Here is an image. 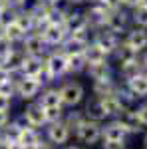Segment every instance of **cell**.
<instances>
[{
    "label": "cell",
    "instance_id": "24",
    "mask_svg": "<svg viewBox=\"0 0 147 149\" xmlns=\"http://www.w3.org/2000/svg\"><path fill=\"white\" fill-rule=\"evenodd\" d=\"M68 56V78H78L82 74H86L88 70V62L84 52L82 54H66Z\"/></svg>",
    "mask_w": 147,
    "mask_h": 149
},
{
    "label": "cell",
    "instance_id": "44",
    "mask_svg": "<svg viewBox=\"0 0 147 149\" xmlns=\"http://www.w3.org/2000/svg\"><path fill=\"white\" fill-rule=\"evenodd\" d=\"M143 143H145V147H147V129L143 131Z\"/></svg>",
    "mask_w": 147,
    "mask_h": 149
},
{
    "label": "cell",
    "instance_id": "14",
    "mask_svg": "<svg viewBox=\"0 0 147 149\" xmlns=\"http://www.w3.org/2000/svg\"><path fill=\"white\" fill-rule=\"evenodd\" d=\"M84 76H88V80L93 81H103V80H111V78H117V74H115V66H113V62H103V64H91L88 66L86 70V74Z\"/></svg>",
    "mask_w": 147,
    "mask_h": 149
},
{
    "label": "cell",
    "instance_id": "42",
    "mask_svg": "<svg viewBox=\"0 0 147 149\" xmlns=\"http://www.w3.org/2000/svg\"><path fill=\"white\" fill-rule=\"evenodd\" d=\"M62 149H82V147H79V145H68V143H66Z\"/></svg>",
    "mask_w": 147,
    "mask_h": 149
},
{
    "label": "cell",
    "instance_id": "32",
    "mask_svg": "<svg viewBox=\"0 0 147 149\" xmlns=\"http://www.w3.org/2000/svg\"><path fill=\"white\" fill-rule=\"evenodd\" d=\"M14 95H6V93H0V111H10L12 105H14Z\"/></svg>",
    "mask_w": 147,
    "mask_h": 149
},
{
    "label": "cell",
    "instance_id": "1",
    "mask_svg": "<svg viewBox=\"0 0 147 149\" xmlns=\"http://www.w3.org/2000/svg\"><path fill=\"white\" fill-rule=\"evenodd\" d=\"M44 78L48 86L68 78V56L62 48H52L44 56Z\"/></svg>",
    "mask_w": 147,
    "mask_h": 149
},
{
    "label": "cell",
    "instance_id": "28",
    "mask_svg": "<svg viewBox=\"0 0 147 149\" xmlns=\"http://www.w3.org/2000/svg\"><path fill=\"white\" fill-rule=\"evenodd\" d=\"M2 36H4V38H8L14 46H20V42L26 38V32H24L16 22H12V24H8V26L2 30Z\"/></svg>",
    "mask_w": 147,
    "mask_h": 149
},
{
    "label": "cell",
    "instance_id": "15",
    "mask_svg": "<svg viewBox=\"0 0 147 149\" xmlns=\"http://www.w3.org/2000/svg\"><path fill=\"white\" fill-rule=\"evenodd\" d=\"M121 40H123L125 44H129V46L133 48L135 52L139 54H143L147 50V28H139V26H131L123 36H121Z\"/></svg>",
    "mask_w": 147,
    "mask_h": 149
},
{
    "label": "cell",
    "instance_id": "29",
    "mask_svg": "<svg viewBox=\"0 0 147 149\" xmlns=\"http://www.w3.org/2000/svg\"><path fill=\"white\" fill-rule=\"evenodd\" d=\"M62 119L72 127V131H76V127L86 119V115H84V109L82 107H72V109H66V113H64Z\"/></svg>",
    "mask_w": 147,
    "mask_h": 149
},
{
    "label": "cell",
    "instance_id": "47",
    "mask_svg": "<svg viewBox=\"0 0 147 149\" xmlns=\"http://www.w3.org/2000/svg\"><path fill=\"white\" fill-rule=\"evenodd\" d=\"M0 34H2V32H0Z\"/></svg>",
    "mask_w": 147,
    "mask_h": 149
},
{
    "label": "cell",
    "instance_id": "35",
    "mask_svg": "<svg viewBox=\"0 0 147 149\" xmlns=\"http://www.w3.org/2000/svg\"><path fill=\"white\" fill-rule=\"evenodd\" d=\"M6 2H8V6H10V8L20 10V8H26V6H28V2H30V0H6Z\"/></svg>",
    "mask_w": 147,
    "mask_h": 149
},
{
    "label": "cell",
    "instance_id": "27",
    "mask_svg": "<svg viewBox=\"0 0 147 149\" xmlns=\"http://www.w3.org/2000/svg\"><path fill=\"white\" fill-rule=\"evenodd\" d=\"M16 24L22 28L26 34L36 30V20H34V16H32V12L28 10V6L26 8H20V10L16 12Z\"/></svg>",
    "mask_w": 147,
    "mask_h": 149
},
{
    "label": "cell",
    "instance_id": "18",
    "mask_svg": "<svg viewBox=\"0 0 147 149\" xmlns=\"http://www.w3.org/2000/svg\"><path fill=\"white\" fill-rule=\"evenodd\" d=\"M117 119L123 123V127L127 129V133H129V137H133V135H143L145 127L141 125V121H139V117H137L135 107H131V109H123L121 113L117 115Z\"/></svg>",
    "mask_w": 147,
    "mask_h": 149
},
{
    "label": "cell",
    "instance_id": "7",
    "mask_svg": "<svg viewBox=\"0 0 147 149\" xmlns=\"http://www.w3.org/2000/svg\"><path fill=\"white\" fill-rule=\"evenodd\" d=\"M20 48H22V52L26 56H40V58H44L52 50L48 46V42L44 40L42 32H28L26 38L20 42Z\"/></svg>",
    "mask_w": 147,
    "mask_h": 149
},
{
    "label": "cell",
    "instance_id": "40",
    "mask_svg": "<svg viewBox=\"0 0 147 149\" xmlns=\"http://www.w3.org/2000/svg\"><path fill=\"white\" fill-rule=\"evenodd\" d=\"M12 147V141H8V139L0 137V149H10Z\"/></svg>",
    "mask_w": 147,
    "mask_h": 149
},
{
    "label": "cell",
    "instance_id": "30",
    "mask_svg": "<svg viewBox=\"0 0 147 149\" xmlns=\"http://www.w3.org/2000/svg\"><path fill=\"white\" fill-rule=\"evenodd\" d=\"M131 16V26H139V28H147V6L139 4L133 10H129Z\"/></svg>",
    "mask_w": 147,
    "mask_h": 149
},
{
    "label": "cell",
    "instance_id": "37",
    "mask_svg": "<svg viewBox=\"0 0 147 149\" xmlns=\"http://www.w3.org/2000/svg\"><path fill=\"white\" fill-rule=\"evenodd\" d=\"M34 149H58L56 145H54V143H50V141H48V139H42V141H40V143H38V145H36Z\"/></svg>",
    "mask_w": 147,
    "mask_h": 149
},
{
    "label": "cell",
    "instance_id": "12",
    "mask_svg": "<svg viewBox=\"0 0 147 149\" xmlns=\"http://www.w3.org/2000/svg\"><path fill=\"white\" fill-rule=\"evenodd\" d=\"M82 109H84V115H86L88 119H91V121L103 123V121L109 119L107 113H105V107H103L102 100H100L98 95H88L86 102H84V105H82Z\"/></svg>",
    "mask_w": 147,
    "mask_h": 149
},
{
    "label": "cell",
    "instance_id": "11",
    "mask_svg": "<svg viewBox=\"0 0 147 149\" xmlns=\"http://www.w3.org/2000/svg\"><path fill=\"white\" fill-rule=\"evenodd\" d=\"M40 32H42V36H44V40L48 42L50 48H62L70 36L64 24H46Z\"/></svg>",
    "mask_w": 147,
    "mask_h": 149
},
{
    "label": "cell",
    "instance_id": "46",
    "mask_svg": "<svg viewBox=\"0 0 147 149\" xmlns=\"http://www.w3.org/2000/svg\"><path fill=\"white\" fill-rule=\"evenodd\" d=\"M143 149H147V147H143Z\"/></svg>",
    "mask_w": 147,
    "mask_h": 149
},
{
    "label": "cell",
    "instance_id": "39",
    "mask_svg": "<svg viewBox=\"0 0 147 149\" xmlns=\"http://www.w3.org/2000/svg\"><path fill=\"white\" fill-rule=\"evenodd\" d=\"M139 62H141V68H143V72H147V50L139 56Z\"/></svg>",
    "mask_w": 147,
    "mask_h": 149
},
{
    "label": "cell",
    "instance_id": "3",
    "mask_svg": "<svg viewBox=\"0 0 147 149\" xmlns=\"http://www.w3.org/2000/svg\"><path fill=\"white\" fill-rule=\"evenodd\" d=\"M36 102L42 105L48 123L50 121H56V119H62L64 113H66V107H64V102H62V95H60L58 86H52V84L46 86L44 90H42V93L38 95Z\"/></svg>",
    "mask_w": 147,
    "mask_h": 149
},
{
    "label": "cell",
    "instance_id": "8",
    "mask_svg": "<svg viewBox=\"0 0 147 149\" xmlns=\"http://www.w3.org/2000/svg\"><path fill=\"white\" fill-rule=\"evenodd\" d=\"M20 117L24 119V123L28 127H34V129H44L48 125V119H46V113L42 109V105L38 102H28L26 105L22 107L20 111Z\"/></svg>",
    "mask_w": 147,
    "mask_h": 149
},
{
    "label": "cell",
    "instance_id": "21",
    "mask_svg": "<svg viewBox=\"0 0 147 149\" xmlns=\"http://www.w3.org/2000/svg\"><path fill=\"white\" fill-rule=\"evenodd\" d=\"M42 139H44V133H42L40 129L24 125L22 129H20V135H18V139H16V143H20L24 149H34Z\"/></svg>",
    "mask_w": 147,
    "mask_h": 149
},
{
    "label": "cell",
    "instance_id": "33",
    "mask_svg": "<svg viewBox=\"0 0 147 149\" xmlns=\"http://www.w3.org/2000/svg\"><path fill=\"white\" fill-rule=\"evenodd\" d=\"M98 2H100V4H102L107 12H113V10L123 8V6H121V0H98Z\"/></svg>",
    "mask_w": 147,
    "mask_h": 149
},
{
    "label": "cell",
    "instance_id": "16",
    "mask_svg": "<svg viewBox=\"0 0 147 149\" xmlns=\"http://www.w3.org/2000/svg\"><path fill=\"white\" fill-rule=\"evenodd\" d=\"M20 76H26V78H38L46 84L44 78V58L40 56H26L24 58L22 70H20ZM48 86V84H46Z\"/></svg>",
    "mask_w": 147,
    "mask_h": 149
},
{
    "label": "cell",
    "instance_id": "36",
    "mask_svg": "<svg viewBox=\"0 0 147 149\" xmlns=\"http://www.w3.org/2000/svg\"><path fill=\"white\" fill-rule=\"evenodd\" d=\"M12 121V115H10V111H0V131L4 129V127L8 125Z\"/></svg>",
    "mask_w": 147,
    "mask_h": 149
},
{
    "label": "cell",
    "instance_id": "43",
    "mask_svg": "<svg viewBox=\"0 0 147 149\" xmlns=\"http://www.w3.org/2000/svg\"><path fill=\"white\" fill-rule=\"evenodd\" d=\"M10 149H24L22 145H20V143H12V147Z\"/></svg>",
    "mask_w": 147,
    "mask_h": 149
},
{
    "label": "cell",
    "instance_id": "38",
    "mask_svg": "<svg viewBox=\"0 0 147 149\" xmlns=\"http://www.w3.org/2000/svg\"><path fill=\"white\" fill-rule=\"evenodd\" d=\"M70 6H74V8H78V6H86L88 2H91V0H66Z\"/></svg>",
    "mask_w": 147,
    "mask_h": 149
},
{
    "label": "cell",
    "instance_id": "10",
    "mask_svg": "<svg viewBox=\"0 0 147 149\" xmlns=\"http://www.w3.org/2000/svg\"><path fill=\"white\" fill-rule=\"evenodd\" d=\"M102 141H127L129 133L117 117H111L102 123Z\"/></svg>",
    "mask_w": 147,
    "mask_h": 149
},
{
    "label": "cell",
    "instance_id": "2",
    "mask_svg": "<svg viewBox=\"0 0 147 149\" xmlns=\"http://www.w3.org/2000/svg\"><path fill=\"white\" fill-rule=\"evenodd\" d=\"M58 90H60V95H62V102H64L66 109L82 107L84 102H86V97H88V88L78 78H66V80H62L58 84Z\"/></svg>",
    "mask_w": 147,
    "mask_h": 149
},
{
    "label": "cell",
    "instance_id": "6",
    "mask_svg": "<svg viewBox=\"0 0 147 149\" xmlns=\"http://www.w3.org/2000/svg\"><path fill=\"white\" fill-rule=\"evenodd\" d=\"M42 133H44V137L50 141V143H54L56 147H64L66 143H68L72 135H74V131H72V127L64 121V119H56V121H50L48 125L42 129Z\"/></svg>",
    "mask_w": 147,
    "mask_h": 149
},
{
    "label": "cell",
    "instance_id": "20",
    "mask_svg": "<svg viewBox=\"0 0 147 149\" xmlns=\"http://www.w3.org/2000/svg\"><path fill=\"white\" fill-rule=\"evenodd\" d=\"M24 58H26V54L22 52V48L16 46L10 54H8V56L2 60V68L6 70V72H10V74H14V76H20V70H22Z\"/></svg>",
    "mask_w": 147,
    "mask_h": 149
},
{
    "label": "cell",
    "instance_id": "17",
    "mask_svg": "<svg viewBox=\"0 0 147 149\" xmlns=\"http://www.w3.org/2000/svg\"><path fill=\"white\" fill-rule=\"evenodd\" d=\"M139 56H141L139 52H135L129 44H125L123 40H121L119 46H117V50L113 52L111 62L115 64V68H121V66H127V64H135V62H139Z\"/></svg>",
    "mask_w": 147,
    "mask_h": 149
},
{
    "label": "cell",
    "instance_id": "26",
    "mask_svg": "<svg viewBox=\"0 0 147 149\" xmlns=\"http://www.w3.org/2000/svg\"><path fill=\"white\" fill-rule=\"evenodd\" d=\"M100 100H102L103 107H105V113H107L109 119H111V117H117V115L123 111V105H121L119 97H117V92L109 93V95H102Z\"/></svg>",
    "mask_w": 147,
    "mask_h": 149
},
{
    "label": "cell",
    "instance_id": "4",
    "mask_svg": "<svg viewBox=\"0 0 147 149\" xmlns=\"http://www.w3.org/2000/svg\"><path fill=\"white\" fill-rule=\"evenodd\" d=\"M74 137L78 139L82 145H86V147H95V145H100L102 143V123L100 121H91V119H84L78 127H76V131H74Z\"/></svg>",
    "mask_w": 147,
    "mask_h": 149
},
{
    "label": "cell",
    "instance_id": "34",
    "mask_svg": "<svg viewBox=\"0 0 147 149\" xmlns=\"http://www.w3.org/2000/svg\"><path fill=\"white\" fill-rule=\"evenodd\" d=\"M102 149H127V141H102Z\"/></svg>",
    "mask_w": 147,
    "mask_h": 149
},
{
    "label": "cell",
    "instance_id": "5",
    "mask_svg": "<svg viewBox=\"0 0 147 149\" xmlns=\"http://www.w3.org/2000/svg\"><path fill=\"white\" fill-rule=\"evenodd\" d=\"M44 88H46V84L42 80H38V78H26V76L16 78V97L24 103L36 102Z\"/></svg>",
    "mask_w": 147,
    "mask_h": 149
},
{
    "label": "cell",
    "instance_id": "23",
    "mask_svg": "<svg viewBox=\"0 0 147 149\" xmlns=\"http://www.w3.org/2000/svg\"><path fill=\"white\" fill-rule=\"evenodd\" d=\"M84 56H86L88 66H91V64H103V62H109V60H111V58H109V54H107V52H105L100 44H95L93 40H91L90 44L86 46Z\"/></svg>",
    "mask_w": 147,
    "mask_h": 149
},
{
    "label": "cell",
    "instance_id": "41",
    "mask_svg": "<svg viewBox=\"0 0 147 149\" xmlns=\"http://www.w3.org/2000/svg\"><path fill=\"white\" fill-rule=\"evenodd\" d=\"M6 8H10V6H8V2H6V0H0V12H4Z\"/></svg>",
    "mask_w": 147,
    "mask_h": 149
},
{
    "label": "cell",
    "instance_id": "31",
    "mask_svg": "<svg viewBox=\"0 0 147 149\" xmlns=\"http://www.w3.org/2000/svg\"><path fill=\"white\" fill-rule=\"evenodd\" d=\"M135 111H137V117H139L141 125H143V127L147 129V100H141V102L137 103Z\"/></svg>",
    "mask_w": 147,
    "mask_h": 149
},
{
    "label": "cell",
    "instance_id": "13",
    "mask_svg": "<svg viewBox=\"0 0 147 149\" xmlns=\"http://www.w3.org/2000/svg\"><path fill=\"white\" fill-rule=\"evenodd\" d=\"M91 40H93L95 44H100V46L109 54V58H111L113 52L119 46V42H121V36H117L115 32L107 30V28H100V30H93V38H91Z\"/></svg>",
    "mask_w": 147,
    "mask_h": 149
},
{
    "label": "cell",
    "instance_id": "19",
    "mask_svg": "<svg viewBox=\"0 0 147 149\" xmlns=\"http://www.w3.org/2000/svg\"><path fill=\"white\" fill-rule=\"evenodd\" d=\"M66 30H68L70 34H74V32H79V30H86V28H91L90 22H88V16H86V12L79 10V8H72V10L66 14Z\"/></svg>",
    "mask_w": 147,
    "mask_h": 149
},
{
    "label": "cell",
    "instance_id": "9",
    "mask_svg": "<svg viewBox=\"0 0 147 149\" xmlns=\"http://www.w3.org/2000/svg\"><path fill=\"white\" fill-rule=\"evenodd\" d=\"M103 28L115 32L117 36H123L125 32L131 28V16H129V10L119 8V10L109 12L107 18H105V26H103Z\"/></svg>",
    "mask_w": 147,
    "mask_h": 149
},
{
    "label": "cell",
    "instance_id": "25",
    "mask_svg": "<svg viewBox=\"0 0 147 149\" xmlns=\"http://www.w3.org/2000/svg\"><path fill=\"white\" fill-rule=\"evenodd\" d=\"M119 84H121V81L117 80V78H111V80H103V81H93V84H91V95H98V97H102V95L115 93V92H117V88H119Z\"/></svg>",
    "mask_w": 147,
    "mask_h": 149
},
{
    "label": "cell",
    "instance_id": "45",
    "mask_svg": "<svg viewBox=\"0 0 147 149\" xmlns=\"http://www.w3.org/2000/svg\"><path fill=\"white\" fill-rule=\"evenodd\" d=\"M0 68H2V60H0Z\"/></svg>",
    "mask_w": 147,
    "mask_h": 149
},
{
    "label": "cell",
    "instance_id": "22",
    "mask_svg": "<svg viewBox=\"0 0 147 149\" xmlns=\"http://www.w3.org/2000/svg\"><path fill=\"white\" fill-rule=\"evenodd\" d=\"M121 84H125L127 90H131L139 100H147V72L141 70L133 78H129L127 81H121Z\"/></svg>",
    "mask_w": 147,
    "mask_h": 149
}]
</instances>
